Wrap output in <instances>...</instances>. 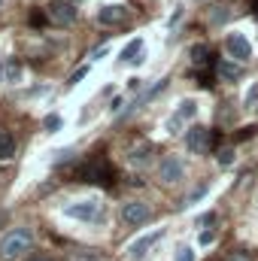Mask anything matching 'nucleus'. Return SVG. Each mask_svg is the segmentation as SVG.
<instances>
[{
	"instance_id": "nucleus-1",
	"label": "nucleus",
	"mask_w": 258,
	"mask_h": 261,
	"mask_svg": "<svg viewBox=\"0 0 258 261\" xmlns=\"http://www.w3.org/2000/svg\"><path fill=\"white\" fill-rule=\"evenodd\" d=\"M34 246V234L28 228H12L9 234H3L0 240V258L3 261H18L24 258Z\"/></svg>"
},
{
	"instance_id": "nucleus-2",
	"label": "nucleus",
	"mask_w": 258,
	"mask_h": 261,
	"mask_svg": "<svg viewBox=\"0 0 258 261\" xmlns=\"http://www.w3.org/2000/svg\"><path fill=\"white\" fill-rule=\"evenodd\" d=\"M158 179H161L164 186H176V182H183V179H186V164H183V158H176V155H164L161 164H158Z\"/></svg>"
},
{
	"instance_id": "nucleus-3",
	"label": "nucleus",
	"mask_w": 258,
	"mask_h": 261,
	"mask_svg": "<svg viewBox=\"0 0 258 261\" xmlns=\"http://www.w3.org/2000/svg\"><path fill=\"white\" fill-rule=\"evenodd\" d=\"M79 182H104V186H113V167L104 158H94V161H88L79 170Z\"/></svg>"
},
{
	"instance_id": "nucleus-4",
	"label": "nucleus",
	"mask_w": 258,
	"mask_h": 261,
	"mask_svg": "<svg viewBox=\"0 0 258 261\" xmlns=\"http://www.w3.org/2000/svg\"><path fill=\"white\" fill-rule=\"evenodd\" d=\"M64 216L70 219H79V222H97L100 219V200H73L64 206Z\"/></svg>"
},
{
	"instance_id": "nucleus-5",
	"label": "nucleus",
	"mask_w": 258,
	"mask_h": 261,
	"mask_svg": "<svg viewBox=\"0 0 258 261\" xmlns=\"http://www.w3.org/2000/svg\"><path fill=\"white\" fill-rule=\"evenodd\" d=\"M149 219H152V206L143 203V200H128V203L122 206V222H125L128 228H140V225H146Z\"/></svg>"
},
{
	"instance_id": "nucleus-6",
	"label": "nucleus",
	"mask_w": 258,
	"mask_h": 261,
	"mask_svg": "<svg viewBox=\"0 0 258 261\" xmlns=\"http://www.w3.org/2000/svg\"><path fill=\"white\" fill-rule=\"evenodd\" d=\"M186 146L192 149L194 155H207V152L213 149V130L203 128V125L189 128V134H186Z\"/></svg>"
},
{
	"instance_id": "nucleus-7",
	"label": "nucleus",
	"mask_w": 258,
	"mask_h": 261,
	"mask_svg": "<svg viewBox=\"0 0 258 261\" xmlns=\"http://www.w3.org/2000/svg\"><path fill=\"white\" fill-rule=\"evenodd\" d=\"M46 15H49L52 24H58V28H70V24L76 21V6L67 3V0H52Z\"/></svg>"
},
{
	"instance_id": "nucleus-8",
	"label": "nucleus",
	"mask_w": 258,
	"mask_h": 261,
	"mask_svg": "<svg viewBox=\"0 0 258 261\" xmlns=\"http://www.w3.org/2000/svg\"><path fill=\"white\" fill-rule=\"evenodd\" d=\"M225 49H228V55H231L237 64H243V61L252 58V46H249V40H246L243 34H231V37L225 40Z\"/></svg>"
},
{
	"instance_id": "nucleus-9",
	"label": "nucleus",
	"mask_w": 258,
	"mask_h": 261,
	"mask_svg": "<svg viewBox=\"0 0 258 261\" xmlns=\"http://www.w3.org/2000/svg\"><path fill=\"white\" fill-rule=\"evenodd\" d=\"M152 152H155V146H152V143L131 146V149H128V164H131V167H146V164L152 161Z\"/></svg>"
},
{
	"instance_id": "nucleus-10",
	"label": "nucleus",
	"mask_w": 258,
	"mask_h": 261,
	"mask_svg": "<svg viewBox=\"0 0 258 261\" xmlns=\"http://www.w3.org/2000/svg\"><path fill=\"white\" fill-rule=\"evenodd\" d=\"M125 18H128V9H125L122 3H113V6H104V9L97 12V21H100V24H107V28H110V24H122Z\"/></svg>"
},
{
	"instance_id": "nucleus-11",
	"label": "nucleus",
	"mask_w": 258,
	"mask_h": 261,
	"mask_svg": "<svg viewBox=\"0 0 258 261\" xmlns=\"http://www.w3.org/2000/svg\"><path fill=\"white\" fill-rule=\"evenodd\" d=\"M161 234H164V231H155V234H146V237H140V240H137V243L128 249L131 258H143V255H146V249H152V246L161 240Z\"/></svg>"
},
{
	"instance_id": "nucleus-12",
	"label": "nucleus",
	"mask_w": 258,
	"mask_h": 261,
	"mask_svg": "<svg viewBox=\"0 0 258 261\" xmlns=\"http://www.w3.org/2000/svg\"><path fill=\"white\" fill-rule=\"evenodd\" d=\"M216 73H219L225 82H237V79L243 76V67L237 64V61H225V58H222V61L216 64Z\"/></svg>"
},
{
	"instance_id": "nucleus-13",
	"label": "nucleus",
	"mask_w": 258,
	"mask_h": 261,
	"mask_svg": "<svg viewBox=\"0 0 258 261\" xmlns=\"http://www.w3.org/2000/svg\"><path fill=\"white\" fill-rule=\"evenodd\" d=\"M140 55H143V40H140V37L131 40L128 46L122 49V61H128V64H140V61H143Z\"/></svg>"
},
{
	"instance_id": "nucleus-14",
	"label": "nucleus",
	"mask_w": 258,
	"mask_h": 261,
	"mask_svg": "<svg viewBox=\"0 0 258 261\" xmlns=\"http://www.w3.org/2000/svg\"><path fill=\"white\" fill-rule=\"evenodd\" d=\"M15 155V137L9 130H0V161H9Z\"/></svg>"
},
{
	"instance_id": "nucleus-15",
	"label": "nucleus",
	"mask_w": 258,
	"mask_h": 261,
	"mask_svg": "<svg viewBox=\"0 0 258 261\" xmlns=\"http://www.w3.org/2000/svg\"><path fill=\"white\" fill-rule=\"evenodd\" d=\"M192 61H194V67H207V64H210V49H207L203 43L192 49Z\"/></svg>"
},
{
	"instance_id": "nucleus-16",
	"label": "nucleus",
	"mask_w": 258,
	"mask_h": 261,
	"mask_svg": "<svg viewBox=\"0 0 258 261\" xmlns=\"http://www.w3.org/2000/svg\"><path fill=\"white\" fill-rule=\"evenodd\" d=\"M228 18H231V9L228 6H216L213 15H210V24H225Z\"/></svg>"
},
{
	"instance_id": "nucleus-17",
	"label": "nucleus",
	"mask_w": 258,
	"mask_h": 261,
	"mask_svg": "<svg viewBox=\"0 0 258 261\" xmlns=\"http://www.w3.org/2000/svg\"><path fill=\"white\" fill-rule=\"evenodd\" d=\"M73 261H107V255H100L97 249H85V252H73Z\"/></svg>"
},
{
	"instance_id": "nucleus-18",
	"label": "nucleus",
	"mask_w": 258,
	"mask_h": 261,
	"mask_svg": "<svg viewBox=\"0 0 258 261\" xmlns=\"http://www.w3.org/2000/svg\"><path fill=\"white\" fill-rule=\"evenodd\" d=\"M176 116H179V119H194V116H197V103H194V100H183Z\"/></svg>"
},
{
	"instance_id": "nucleus-19",
	"label": "nucleus",
	"mask_w": 258,
	"mask_h": 261,
	"mask_svg": "<svg viewBox=\"0 0 258 261\" xmlns=\"http://www.w3.org/2000/svg\"><path fill=\"white\" fill-rule=\"evenodd\" d=\"M18 76H21V64L12 58V61H6V82H18Z\"/></svg>"
},
{
	"instance_id": "nucleus-20",
	"label": "nucleus",
	"mask_w": 258,
	"mask_h": 261,
	"mask_svg": "<svg viewBox=\"0 0 258 261\" xmlns=\"http://www.w3.org/2000/svg\"><path fill=\"white\" fill-rule=\"evenodd\" d=\"M216 158H219V164H222V167H231V164H234V149H219V155H216Z\"/></svg>"
},
{
	"instance_id": "nucleus-21",
	"label": "nucleus",
	"mask_w": 258,
	"mask_h": 261,
	"mask_svg": "<svg viewBox=\"0 0 258 261\" xmlns=\"http://www.w3.org/2000/svg\"><path fill=\"white\" fill-rule=\"evenodd\" d=\"M43 128L49 130V134H52V130H58V128H61V116H55V113H52V116H46Z\"/></svg>"
},
{
	"instance_id": "nucleus-22",
	"label": "nucleus",
	"mask_w": 258,
	"mask_h": 261,
	"mask_svg": "<svg viewBox=\"0 0 258 261\" xmlns=\"http://www.w3.org/2000/svg\"><path fill=\"white\" fill-rule=\"evenodd\" d=\"M203 195H207V186H197V189H194L192 195L186 197V203H183V206H189V203H197V200H200Z\"/></svg>"
},
{
	"instance_id": "nucleus-23",
	"label": "nucleus",
	"mask_w": 258,
	"mask_h": 261,
	"mask_svg": "<svg viewBox=\"0 0 258 261\" xmlns=\"http://www.w3.org/2000/svg\"><path fill=\"white\" fill-rule=\"evenodd\" d=\"M85 76H88V67H79V70L67 79V85H76V82H79V79H85Z\"/></svg>"
},
{
	"instance_id": "nucleus-24",
	"label": "nucleus",
	"mask_w": 258,
	"mask_h": 261,
	"mask_svg": "<svg viewBox=\"0 0 258 261\" xmlns=\"http://www.w3.org/2000/svg\"><path fill=\"white\" fill-rule=\"evenodd\" d=\"M243 103H246V107H255V103H258V85L249 88V94H246V100H243Z\"/></svg>"
},
{
	"instance_id": "nucleus-25",
	"label": "nucleus",
	"mask_w": 258,
	"mask_h": 261,
	"mask_svg": "<svg viewBox=\"0 0 258 261\" xmlns=\"http://www.w3.org/2000/svg\"><path fill=\"white\" fill-rule=\"evenodd\" d=\"M176 261H194V252L189 249V246H183V249L176 252Z\"/></svg>"
},
{
	"instance_id": "nucleus-26",
	"label": "nucleus",
	"mask_w": 258,
	"mask_h": 261,
	"mask_svg": "<svg viewBox=\"0 0 258 261\" xmlns=\"http://www.w3.org/2000/svg\"><path fill=\"white\" fill-rule=\"evenodd\" d=\"M216 222V213H203L200 219H197V228H203V225H213Z\"/></svg>"
},
{
	"instance_id": "nucleus-27",
	"label": "nucleus",
	"mask_w": 258,
	"mask_h": 261,
	"mask_svg": "<svg viewBox=\"0 0 258 261\" xmlns=\"http://www.w3.org/2000/svg\"><path fill=\"white\" fill-rule=\"evenodd\" d=\"M213 240H216V231H203L200 234V246H210Z\"/></svg>"
},
{
	"instance_id": "nucleus-28",
	"label": "nucleus",
	"mask_w": 258,
	"mask_h": 261,
	"mask_svg": "<svg viewBox=\"0 0 258 261\" xmlns=\"http://www.w3.org/2000/svg\"><path fill=\"white\" fill-rule=\"evenodd\" d=\"M255 130H258V125H249V128H243L240 134H237V140H249V137H252Z\"/></svg>"
},
{
	"instance_id": "nucleus-29",
	"label": "nucleus",
	"mask_w": 258,
	"mask_h": 261,
	"mask_svg": "<svg viewBox=\"0 0 258 261\" xmlns=\"http://www.w3.org/2000/svg\"><path fill=\"white\" fill-rule=\"evenodd\" d=\"M225 261H252V258H249V252H231Z\"/></svg>"
},
{
	"instance_id": "nucleus-30",
	"label": "nucleus",
	"mask_w": 258,
	"mask_h": 261,
	"mask_svg": "<svg viewBox=\"0 0 258 261\" xmlns=\"http://www.w3.org/2000/svg\"><path fill=\"white\" fill-rule=\"evenodd\" d=\"M140 85H143L140 79H131V82H128V88H131V91H140Z\"/></svg>"
},
{
	"instance_id": "nucleus-31",
	"label": "nucleus",
	"mask_w": 258,
	"mask_h": 261,
	"mask_svg": "<svg viewBox=\"0 0 258 261\" xmlns=\"http://www.w3.org/2000/svg\"><path fill=\"white\" fill-rule=\"evenodd\" d=\"M252 9H255V15H258V0H252Z\"/></svg>"
},
{
	"instance_id": "nucleus-32",
	"label": "nucleus",
	"mask_w": 258,
	"mask_h": 261,
	"mask_svg": "<svg viewBox=\"0 0 258 261\" xmlns=\"http://www.w3.org/2000/svg\"><path fill=\"white\" fill-rule=\"evenodd\" d=\"M34 261H49V258H34Z\"/></svg>"
},
{
	"instance_id": "nucleus-33",
	"label": "nucleus",
	"mask_w": 258,
	"mask_h": 261,
	"mask_svg": "<svg viewBox=\"0 0 258 261\" xmlns=\"http://www.w3.org/2000/svg\"><path fill=\"white\" fill-rule=\"evenodd\" d=\"M0 6H3V0H0Z\"/></svg>"
},
{
	"instance_id": "nucleus-34",
	"label": "nucleus",
	"mask_w": 258,
	"mask_h": 261,
	"mask_svg": "<svg viewBox=\"0 0 258 261\" xmlns=\"http://www.w3.org/2000/svg\"><path fill=\"white\" fill-rule=\"evenodd\" d=\"M0 70H3V64H0Z\"/></svg>"
}]
</instances>
